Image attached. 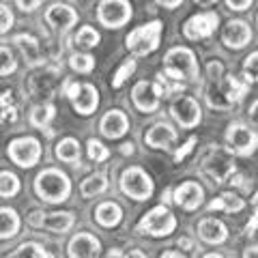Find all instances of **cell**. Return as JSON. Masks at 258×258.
I'll return each mask as SVG.
<instances>
[{
    "instance_id": "14",
    "label": "cell",
    "mask_w": 258,
    "mask_h": 258,
    "mask_svg": "<svg viewBox=\"0 0 258 258\" xmlns=\"http://www.w3.org/2000/svg\"><path fill=\"white\" fill-rule=\"evenodd\" d=\"M217 24H220L217 13H213V11L198 13V15H194V18H189L187 22H185L183 35L187 39H191V41H196V39H207L215 32Z\"/></svg>"
},
{
    "instance_id": "35",
    "label": "cell",
    "mask_w": 258,
    "mask_h": 258,
    "mask_svg": "<svg viewBox=\"0 0 258 258\" xmlns=\"http://www.w3.org/2000/svg\"><path fill=\"white\" fill-rule=\"evenodd\" d=\"M69 64L78 74H88V71H93V67H95V58L91 54H74L69 58Z\"/></svg>"
},
{
    "instance_id": "27",
    "label": "cell",
    "mask_w": 258,
    "mask_h": 258,
    "mask_svg": "<svg viewBox=\"0 0 258 258\" xmlns=\"http://www.w3.org/2000/svg\"><path fill=\"white\" fill-rule=\"evenodd\" d=\"M20 215L9 207H0V239H11L20 232Z\"/></svg>"
},
{
    "instance_id": "11",
    "label": "cell",
    "mask_w": 258,
    "mask_h": 258,
    "mask_svg": "<svg viewBox=\"0 0 258 258\" xmlns=\"http://www.w3.org/2000/svg\"><path fill=\"white\" fill-rule=\"evenodd\" d=\"M97 18L103 26L120 28L132 18V5H129V0H101L99 9H97Z\"/></svg>"
},
{
    "instance_id": "24",
    "label": "cell",
    "mask_w": 258,
    "mask_h": 258,
    "mask_svg": "<svg viewBox=\"0 0 258 258\" xmlns=\"http://www.w3.org/2000/svg\"><path fill=\"white\" fill-rule=\"evenodd\" d=\"M13 43L20 47L22 54H24V58H26L30 64H35V67H37V64H43L45 54L41 50V43H39L32 35H15Z\"/></svg>"
},
{
    "instance_id": "25",
    "label": "cell",
    "mask_w": 258,
    "mask_h": 258,
    "mask_svg": "<svg viewBox=\"0 0 258 258\" xmlns=\"http://www.w3.org/2000/svg\"><path fill=\"white\" fill-rule=\"evenodd\" d=\"M95 220L99 222L103 228H114L123 220V209L116 203H101L95 211Z\"/></svg>"
},
{
    "instance_id": "6",
    "label": "cell",
    "mask_w": 258,
    "mask_h": 258,
    "mask_svg": "<svg viewBox=\"0 0 258 258\" xmlns=\"http://www.w3.org/2000/svg\"><path fill=\"white\" fill-rule=\"evenodd\" d=\"M159 37H161V22L159 20H153L144 26L132 30L127 35V50L132 52L134 56H147L151 52L157 50L159 45Z\"/></svg>"
},
{
    "instance_id": "1",
    "label": "cell",
    "mask_w": 258,
    "mask_h": 258,
    "mask_svg": "<svg viewBox=\"0 0 258 258\" xmlns=\"http://www.w3.org/2000/svg\"><path fill=\"white\" fill-rule=\"evenodd\" d=\"M222 62H209V80H207V101L215 110H230L247 95V82L239 80L237 76L222 78Z\"/></svg>"
},
{
    "instance_id": "55",
    "label": "cell",
    "mask_w": 258,
    "mask_h": 258,
    "mask_svg": "<svg viewBox=\"0 0 258 258\" xmlns=\"http://www.w3.org/2000/svg\"><path fill=\"white\" fill-rule=\"evenodd\" d=\"M203 258H224V256H220V254H207V256H203Z\"/></svg>"
},
{
    "instance_id": "16",
    "label": "cell",
    "mask_w": 258,
    "mask_h": 258,
    "mask_svg": "<svg viewBox=\"0 0 258 258\" xmlns=\"http://www.w3.org/2000/svg\"><path fill=\"white\" fill-rule=\"evenodd\" d=\"M132 99H134L136 108H138L140 112H144V114H153V112L159 108L161 95L157 91L155 82H138L132 91Z\"/></svg>"
},
{
    "instance_id": "42",
    "label": "cell",
    "mask_w": 258,
    "mask_h": 258,
    "mask_svg": "<svg viewBox=\"0 0 258 258\" xmlns=\"http://www.w3.org/2000/svg\"><path fill=\"white\" fill-rule=\"evenodd\" d=\"M11 26H13V13L9 11V7L0 5V35L7 32Z\"/></svg>"
},
{
    "instance_id": "21",
    "label": "cell",
    "mask_w": 258,
    "mask_h": 258,
    "mask_svg": "<svg viewBox=\"0 0 258 258\" xmlns=\"http://www.w3.org/2000/svg\"><path fill=\"white\" fill-rule=\"evenodd\" d=\"M99 129H101V134L106 136V138H112V140L120 138V136H125L129 132V118L125 116V112L110 110L108 114L101 118Z\"/></svg>"
},
{
    "instance_id": "12",
    "label": "cell",
    "mask_w": 258,
    "mask_h": 258,
    "mask_svg": "<svg viewBox=\"0 0 258 258\" xmlns=\"http://www.w3.org/2000/svg\"><path fill=\"white\" fill-rule=\"evenodd\" d=\"M226 140L230 144V151H235L237 155H252L258 149V134L254 129L245 127L243 123H232L228 125V132H226Z\"/></svg>"
},
{
    "instance_id": "10",
    "label": "cell",
    "mask_w": 258,
    "mask_h": 258,
    "mask_svg": "<svg viewBox=\"0 0 258 258\" xmlns=\"http://www.w3.org/2000/svg\"><path fill=\"white\" fill-rule=\"evenodd\" d=\"M7 155L20 168H32L41 159V144H39L37 138H30V136L15 138L9 142V147H7Z\"/></svg>"
},
{
    "instance_id": "7",
    "label": "cell",
    "mask_w": 258,
    "mask_h": 258,
    "mask_svg": "<svg viewBox=\"0 0 258 258\" xmlns=\"http://www.w3.org/2000/svg\"><path fill=\"white\" fill-rule=\"evenodd\" d=\"M62 88H64V95L74 103L78 114L88 116L99 106V93H97V88L93 84H78V82H71V80H64Z\"/></svg>"
},
{
    "instance_id": "38",
    "label": "cell",
    "mask_w": 258,
    "mask_h": 258,
    "mask_svg": "<svg viewBox=\"0 0 258 258\" xmlns=\"http://www.w3.org/2000/svg\"><path fill=\"white\" fill-rule=\"evenodd\" d=\"M134 71H136V60H125V62L118 67L116 74H114V80H112V86H114V88H120V86H123V84L127 82V78L134 74Z\"/></svg>"
},
{
    "instance_id": "3",
    "label": "cell",
    "mask_w": 258,
    "mask_h": 258,
    "mask_svg": "<svg viewBox=\"0 0 258 258\" xmlns=\"http://www.w3.org/2000/svg\"><path fill=\"white\" fill-rule=\"evenodd\" d=\"M35 191L45 203H64L71 194V181L64 172L56 170V168H47V170L37 174Z\"/></svg>"
},
{
    "instance_id": "13",
    "label": "cell",
    "mask_w": 258,
    "mask_h": 258,
    "mask_svg": "<svg viewBox=\"0 0 258 258\" xmlns=\"http://www.w3.org/2000/svg\"><path fill=\"white\" fill-rule=\"evenodd\" d=\"M28 224L35 228H45L52 232H67L74 228L76 217L69 211H54V213H41V211H32L28 215Z\"/></svg>"
},
{
    "instance_id": "36",
    "label": "cell",
    "mask_w": 258,
    "mask_h": 258,
    "mask_svg": "<svg viewBox=\"0 0 258 258\" xmlns=\"http://www.w3.org/2000/svg\"><path fill=\"white\" fill-rule=\"evenodd\" d=\"M15 69H18V62L13 58V52L9 47L0 45V76H9Z\"/></svg>"
},
{
    "instance_id": "22",
    "label": "cell",
    "mask_w": 258,
    "mask_h": 258,
    "mask_svg": "<svg viewBox=\"0 0 258 258\" xmlns=\"http://www.w3.org/2000/svg\"><path fill=\"white\" fill-rule=\"evenodd\" d=\"M144 142L151 149H170L176 142V132L168 123H155L144 134Z\"/></svg>"
},
{
    "instance_id": "49",
    "label": "cell",
    "mask_w": 258,
    "mask_h": 258,
    "mask_svg": "<svg viewBox=\"0 0 258 258\" xmlns=\"http://www.w3.org/2000/svg\"><path fill=\"white\" fill-rule=\"evenodd\" d=\"M106 258H129V254H123L120 249H110V254Z\"/></svg>"
},
{
    "instance_id": "40",
    "label": "cell",
    "mask_w": 258,
    "mask_h": 258,
    "mask_svg": "<svg viewBox=\"0 0 258 258\" xmlns=\"http://www.w3.org/2000/svg\"><path fill=\"white\" fill-rule=\"evenodd\" d=\"M155 86H157V91H159L161 97H170V95H174L176 91H181V88H183L181 84H170V82H168V76L166 74H157Z\"/></svg>"
},
{
    "instance_id": "53",
    "label": "cell",
    "mask_w": 258,
    "mask_h": 258,
    "mask_svg": "<svg viewBox=\"0 0 258 258\" xmlns=\"http://www.w3.org/2000/svg\"><path fill=\"white\" fill-rule=\"evenodd\" d=\"M129 258H147V256H144L140 249H132V252H129Z\"/></svg>"
},
{
    "instance_id": "18",
    "label": "cell",
    "mask_w": 258,
    "mask_h": 258,
    "mask_svg": "<svg viewBox=\"0 0 258 258\" xmlns=\"http://www.w3.org/2000/svg\"><path fill=\"white\" fill-rule=\"evenodd\" d=\"M101 243L99 239L91 232H78V235L69 241L67 254L69 258H97L99 256Z\"/></svg>"
},
{
    "instance_id": "34",
    "label": "cell",
    "mask_w": 258,
    "mask_h": 258,
    "mask_svg": "<svg viewBox=\"0 0 258 258\" xmlns=\"http://www.w3.org/2000/svg\"><path fill=\"white\" fill-rule=\"evenodd\" d=\"M45 249L35 243V241H28V243H22L9 258H45Z\"/></svg>"
},
{
    "instance_id": "2",
    "label": "cell",
    "mask_w": 258,
    "mask_h": 258,
    "mask_svg": "<svg viewBox=\"0 0 258 258\" xmlns=\"http://www.w3.org/2000/svg\"><path fill=\"white\" fill-rule=\"evenodd\" d=\"M200 172H203L207 179H211V183H217V185L230 181V176L237 172L232 153L228 149H222V147H211L203 155Z\"/></svg>"
},
{
    "instance_id": "8",
    "label": "cell",
    "mask_w": 258,
    "mask_h": 258,
    "mask_svg": "<svg viewBox=\"0 0 258 258\" xmlns=\"http://www.w3.org/2000/svg\"><path fill=\"white\" fill-rule=\"evenodd\" d=\"M58 84H60V69H56V67H41V69L32 71L28 78L30 95L41 101L52 99Z\"/></svg>"
},
{
    "instance_id": "56",
    "label": "cell",
    "mask_w": 258,
    "mask_h": 258,
    "mask_svg": "<svg viewBox=\"0 0 258 258\" xmlns=\"http://www.w3.org/2000/svg\"><path fill=\"white\" fill-rule=\"evenodd\" d=\"M45 258H54V256H52V254H50V252H47V254H45Z\"/></svg>"
},
{
    "instance_id": "31",
    "label": "cell",
    "mask_w": 258,
    "mask_h": 258,
    "mask_svg": "<svg viewBox=\"0 0 258 258\" xmlns=\"http://www.w3.org/2000/svg\"><path fill=\"white\" fill-rule=\"evenodd\" d=\"M18 120V110H15L11 91H0V125L15 123Z\"/></svg>"
},
{
    "instance_id": "23",
    "label": "cell",
    "mask_w": 258,
    "mask_h": 258,
    "mask_svg": "<svg viewBox=\"0 0 258 258\" xmlns=\"http://www.w3.org/2000/svg\"><path fill=\"white\" fill-rule=\"evenodd\" d=\"M198 235L203 241H207V243L217 245L228 239V230H226V226L220 220H215V217H205V220L198 224Z\"/></svg>"
},
{
    "instance_id": "54",
    "label": "cell",
    "mask_w": 258,
    "mask_h": 258,
    "mask_svg": "<svg viewBox=\"0 0 258 258\" xmlns=\"http://www.w3.org/2000/svg\"><path fill=\"white\" fill-rule=\"evenodd\" d=\"M161 258H185V256H181L179 252H166V254H161Z\"/></svg>"
},
{
    "instance_id": "28",
    "label": "cell",
    "mask_w": 258,
    "mask_h": 258,
    "mask_svg": "<svg viewBox=\"0 0 258 258\" xmlns=\"http://www.w3.org/2000/svg\"><path fill=\"white\" fill-rule=\"evenodd\" d=\"M106 189H108V176L103 172H95L91 176H86L82 185H80V191H82V196H86V198L99 196V194H103Z\"/></svg>"
},
{
    "instance_id": "30",
    "label": "cell",
    "mask_w": 258,
    "mask_h": 258,
    "mask_svg": "<svg viewBox=\"0 0 258 258\" xmlns=\"http://www.w3.org/2000/svg\"><path fill=\"white\" fill-rule=\"evenodd\" d=\"M54 114H56V108L52 106V103H39V106H35L30 112V123L35 127H39V129H47V125H50Z\"/></svg>"
},
{
    "instance_id": "32",
    "label": "cell",
    "mask_w": 258,
    "mask_h": 258,
    "mask_svg": "<svg viewBox=\"0 0 258 258\" xmlns=\"http://www.w3.org/2000/svg\"><path fill=\"white\" fill-rule=\"evenodd\" d=\"M20 191V179L9 170L0 172V198H11Z\"/></svg>"
},
{
    "instance_id": "5",
    "label": "cell",
    "mask_w": 258,
    "mask_h": 258,
    "mask_svg": "<svg viewBox=\"0 0 258 258\" xmlns=\"http://www.w3.org/2000/svg\"><path fill=\"white\" fill-rule=\"evenodd\" d=\"M176 228V217L170 213L166 205H159L142 217L136 226V232L149 237H168Z\"/></svg>"
},
{
    "instance_id": "45",
    "label": "cell",
    "mask_w": 258,
    "mask_h": 258,
    "mask_svg": "<svg viewBox=\"0 0 258 258\" xmlns=\"http://www.w3.org/2000/svg\"><path fill=\"white\" fill-rule=\"evenodd\" d=\"M18 3V7L22 11H35L39 5H41V0H15Z\"/></svg>"
},
{
    "instance_id": "15",
    "label": "cell",
    "mask_w": 258,
    "mask_h": 258,
    "mask_svg": "<svg viewBox=\"0 0 258 258\" xmlns=\"http://www.w3.org/2000/svg\"><path fill=\"white\" fill-rule=\"evenodd\" d=\"M170 114L181 127H187V129L196 127L200 123V106H198V101L194 99V97H187V95H183V97H179V99L172 101Z\"/></svg>"
},
{
    "instance_id": "37",
    "label": "cell",
    "mask_w": 258,
    "mask_h": 258,
    "mask_svg": "<svg viewBox=\"0 0 258 258\" xmlns=\"http://www.w3.org/2000/svg\"><path fill=\"white\" fill-rule=\"evenodd\" d=\"M243 78H245L247 84L258 82V52L249 54L245 58V62H243Z\"/></svg>"
},
{
    "instance_id": "47",
    "label": "cell",
    "mask_w": 258,
    "mask_h": 258,
    "mask_svg": "<svg viewBox=\"0 0 258 258\" xmlns=\"http://www.w3.org/2000/svg\"><path fill=\"white\" fill-rule=\"evenodd\" d=\"M155 3H159L161 7H168V9H174V7H179L183 0H155Z\"/></svg>"
},
{
    "instance_id": "50",
    "label": "cell",
    "mask_w": 258,
    "mask_h": 258,
    "mask_svg": "<svg viewBox=\"0 0 258 258\" xmlns=\"http://www.w3.org/2000/svg\"><path fill=\"white\" fill-rule=\"evenodd\" d=\"M191 241L189 239H179V247H185V249H191Z\"/></svg>"
},
{
    "instance_id": "19",
    "label": "cell",
    "mask_w": 258,
    "mask_h": 258,
    "mask_svg": "<svg viewBox=\"0 0 258 258\" xmlns=\"http://www.w3.org/2000/svg\"><path fill=\"white\" fill-rule=\"evenodd\" d=\"M222 39L226 47H232V50H241V47H245L249 43V39H252V30L245 22L241 20H230L228 24L224 26V32H222Z\"/></svg>"
},
{
    "instance_id": "52",
    "label": "cell",
    "mask_w": 258,
    "mask_h": 258,
    "mask_svg": "<svg viewBox=\"0 0 258 258\" xmlns=\"http://www.w3.org/2000/svg\"><path fill=\"white\" fill-rule=\"evenodd\" d=\"M194 3H198L200 7H211V5L217 3V0H194Z\"/></svg>"
},
{
    "instance_id": "43",
    "label": "cell",
    "mask_w": 258,
    "mask_h": 258,
    "mask_svg": "<svg viewBox=\"0 0 258 258\" xmlns=\"http://www.w3.org/2000/svg\"><path fill=\"white\" fill-rule=\"evenodd\" d=\"M194 144H196V138L191 136V138H187V142H185L183 147L176 149V153H174V161H181V159L187 157L189 153H191V149H194Z\"/></svg>"
},
{
    "instance_id": "39",
    "label": "cell",
    "mask_w": 258,
    "mask_h": 258,
    "mask_svg": "<svg viewBox=\"0 0 258 258\" xmlns=\"http://www.w3.org/2000/svg\"><path fill=\"white\" fill-rule=\"evenodd\" d=\"M86 149H88V157H91L93 161H106L110 157V151L103 147L99 140L91 138V140H88V144H86Z\"/></svg>"
},
{
    "instance_id": "26",
    "label": "cell",
    "mask_w": 258,
    "mask_h": 258,
    "mask_svg": "<svg viewBox=\"0 0 258 258\" xmlns=\"http://www.w3.org/2000/svg\"><path fill=\"white\" fill-rule=\"evenodd\" d=\"M245 203L239 196H235L232 191H224L220 194L215 200L209 203V211H226V213H239L243 211Z\"/></svg>"
},
{
    "instance_id": "41",
    "label": "cell",
    "mask_w": 258,
    "mask_h": 258,
    "mask_svg": "<svg viewBox=\"0 0 258 258\" xmlns=\"http://www.w3.org/2000/svg\"><path fill=\"white\" fill-rule=\"evenodd\" d=\"M252 207H254V215L245 226V235H249V237L256 235V230H258V191L254 194V198H252Z\"/></svg>"
},
{
    "instance_id": "29",
    "label": "cell",
    "mask_w": 258,
    "mask_h": 258,
    "mask_svg": "<svg viewBox=\"0 0 258 258\" xmlns=\"http://www.w3.org/2000/svg\"><path fill=\"white\" fill-rule=\"evenodd\" d=\"M56 157L64 164H80V144L74 138H64L56 144Z\"/></svg>"
},
{
    "instance_id": "9",
    "label": "cell",
    "mask_w": 258,
    "mask_h": 258,
    "mask_svg": "<svg viewBox=\"0 0 258 258\" xmlns=\"http://www.w3.org/2000/svg\"><path fill=\"white\" fill-rule=\"evenodd\" d=\"M120 189L134 200H149L153 196V181L142 168L132 166L120 174Z\"/></svg>"
},
{
    "instance_id": "44",
    "label": "cell",
    "mask_w": 258,
    "mask_h": 258,
    "mask_svg": "<svg viewBox=\"0 0 258 258\" xmlns=\"http://www.w3.org/2000/svg\"><path fill=\"white\" fill-rule=\"evenodd\" d=\"M226 5H228L232 11H245L247 7L252 5V0H226Z\"/></svg>"
},
{
    "instance_id": "17",
    "label": "cell",
    "mask_w": 258,
    "mask_h": 258,
    "mask_svg": "<svg viewBox=\"0 0 258 258\" xmlns=\"http://www.w3.org/2000/svg\"><path fill=\"white\" fill-rule=\"evenodd\" d=\"M203 196L205 191L196 181H185L172 191V200L181 209H185V211H196L203 205Z\"/></svg>"
},
{
    "instance_id": "4",
    "label": "cell",
    "mask_w": 258,
    "mask_h": 258,
    "mask_svg": "<svg viewBox=\"0 0 258 258\" xmlns=\"http://www.w3.org/2000/svg\"><path fill=\"white\" fill-rule=\"evenodd\" d=\"M164 74L170 80H194L198 76V62L196 56L187 47H172L164 58Z\"/></svg>"
},
{
    "instance_id": "46",
    "label": "cell",
    "mask_w": 258,
    "mask_h": 258,
    "mask_svg": "<svg viewBox=\"0 0 258 258\" xmlns=\"http://www.w3.org/2000/svg\"><path fill=\"white\" fill-rule=\"evenodd\" d=\"M247 116H249V120H252L254 125H258V99H256V101L252 103V108H249Z\"/></svg>"
},
{
    "instance_id": "48",
    "label": "cell",
    "mask_w": 258,
    "mask_h": 258,
    "mask_svg": "<svg viewBox=\"0 0 258 258\" xmlns=\"http://www.w3.org/2000/svg\"><path fill=\"white\" fill-rule=\"evenodd\" d=\"M243 258H258V245L247 247L245 252H243Z\"/></svg>"
},
{
    "instance_id": "51",
    "label": "cell",
    "mask_w": 258,
    "mask_h": 258,
    "mask_svg": "<svg viewBox=\"0 0 258 258\" xmlns=\"http://www.w3.org/2000/svg\"><path fill=\"white\" fill-rule=\"evenodd\" d=\"M120 151H123L125 155H127V153L132 155V153H134V144H132V142H125V144H123V149H120Z\"/></svg>"
},
{
    "instance_id": "20",
    "label": "cell",
    "mask_w": 258,
    "mask_h": 258,
    "mask_svg": "<svg viewBox=\"0 0 258 258\" xmlns=\"http://www.w3.org/2000/svg\"><path fill=\"white\" fill-rule=\"evenodd\" d=\"M45 22L50 24L52 28L64 32L78 22V13H76V9H71L69 5H52L50 9L45 11Z\"/></svg>"
},
{
    "instance_id": "33",
    "label": "cell",
    "mask_w": 258,
    "mask_h": 258,
    "mask_svg": "<svg viewBox=\"0 0 258 258\" xmlns=\"http://www.w3.org/2000/svg\"><path fill=\"white\" fill-rule=\"evenodd\" d=\"M76 45L78 47H84V50H88V47H95L97 43H99V32H97L93 26H82L78 30L76 35Z\"/></svg>"
}]
</instances>
